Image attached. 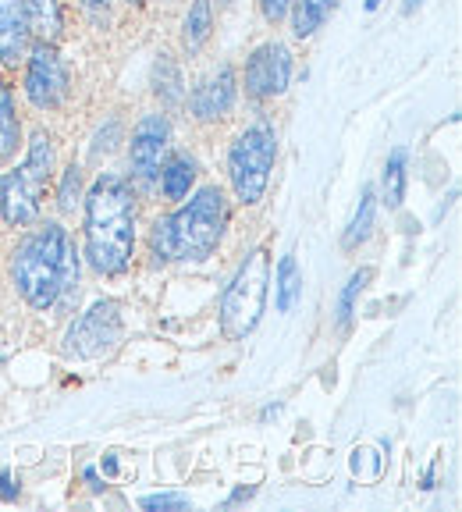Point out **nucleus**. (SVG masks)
<instances>
[{
    "label": "nucleus",
    "mask_w": 462,
    "mask_h": 512,
    "mask_svg": "<svg viewBox=\"0 0 462 512\" xmlns=\"http://www.w3.org/2000/svg\"><path fill=\"white\" fill-rule=\"evenodd\" d=\"M11 281H15L18 296L40 313L64 306L75 296L79 256H75V242L68 239L61 224L47 221L18 242L15 256H11Z\"/></svg>",
    "instance_id": "f257e3e1"
},
{
    "label": "nucleus",
    "mask_w": 462,
    "mask_h": 512,
    "mask_svg": "<svg viewBox=\"0 0 462 512\" xmlns=\"http://www.w3.org/2000/svg\"><path fill=\"white\" fill-rule=\"evenodd\" d=\"M86 207V260L96 274L118 278L136 253V189L121 175H100L82 196Z\"/></svg>",
    "instance_id": "f03ea898"
},
{
    "label": "nucleus",
    "mask_w": 462,
    "mask_h": 512,
    "mask_svg": "<svg viewBox=\"0 0 462 512\" xmlns=\"http://www.w3.org/2000/svg\"><path fill=\"white\" fill-rule=\"evenodd\" d=\"M228 228V200L217 185H203L185 207L153 224V253L175 264H200L221 246Z\"/></svg>",
    "instance_id": "7ed1b4c3"
},
{
    "label": "nucleus",
    "mask_w": 462,
    "mask_h": 512,
    "mask_svg": "<svg viewBox=\"0 0 462 512\" xmlns=\"http://www.w3.org/2000/svg\"><path fill=\"white\" fill-rule=\"evenodd\" d=\"M50 178H54V139L43 128H36L22 164L0 175V217H4V224L25 228L36 221Z\"/></svg>",
    "instance_id": "20e7f679"
},
{
    "label": "nucleus",
    "mask_w": 462,
    "mask_h": 512,
    "mask_svg": "<svg viewBox=\"0 0 462 512\" xmlns=\"http://www.w3.org/2000/svg\"><path fill=\"white\" fill-rule=\"evenodd\" d=\"M267 292H271V253L256 246L246 253L221 296V335L228 342H242L246 335H253L267 310Z\"/></svg>",
    "instance_id": "39448f33"
},
{
    "label": "nucleus",
    "mask_w": 462,
    "mask_h": 512,
    "mask_svg": "<svg viewBox=\"0 0 462 512\" xmlns=\"http://www.w3.org/2000/svg\"><path fill=\"white\" fill-rule=\"evenodd\" d=\"M274 157H278V136L267 121L242 128L228 150V178L231 189H235V200L246 203V207L263 200L267 182H271Z\"/></svg>",
    "instance_id": "423d86ee"
},
{
    "label": "nucleus",
    "mask_w": 462,
    "mask_h": 512,
    "mask_svg": "<svg viewBox=\"0 0 462 512\" xmlns=\"http://www.w3.org/2000/svg\"><path fill=\"white\" fill-rule=\"evenodd\" d=\"M121 306L114 299H100L93 303L79 320H75L68 335H64V352L75 356V360H100L107 352L118 349L121 342Z\"/></svg>",
    "instance_id": "0eeeda50"
},
{
    "label": "nucleus",
    "mask_w": 462,
    "mask_h": 512,
    "mask_svg": "<svg viewBox=\"0 0 462 512\" xmlns=\"http://www.w3.org/2000/svg\"><path fill=\"white\" fill-rule=\"evenodd\" d=\"M29 68H25V96L32 107L40 111H57L68 96V72H64L61 54L54 50V43L40 40L29 50Z\"/></svg>",
    "instance_id": "6e6552de"
},
{
    "label": "nucleus",
    "mask_w": 462,
    "mask_h": 512,
    "mask_svg": "<svg viewBox=\"0 0 462 512\" xmlns=\"http://www.w3.org/2000/svg\"><path fill=\"white\" fill-rule=\"evenodd\" d=\"M171 146V125L164 114H143L132 128V143H128V168L143 189H150L160 175V164L168 157Z\"/></svg>",
    "instance_id": "1a4fd4ad"
},
{
    "label": "nucleus",
    "mask_w": 462,
    "mask_h": 512,
    "mask_svg": "<svg viewBox=\"0 0 462 512\" xmlns=\"http://www.w3.org/2000/svg\"><path fill=\"white\" fill-rule=\"evenodd\" d=\"M292 82V54L285 43H263L246 61V93L253 100H274Z\"/></svg>",
    "instance_id": "9d476101"
},
{
    "label": "nucleus",
    "mask_w": 462,
    "mask_h": 512,
    "mask_svg": "<svg viewBox=\"0 0 462 512\" xmlns=\"http://www.w3.org/2000/svg\"><path fill=\"white\" fill-rule=\"evenodd\" d=\"M235 96H239V79H235L231 68H221L217 75H210L207 82L192 89L189 107L196 114V121H221L235 107Z\"/></svg>",
    "instance_id": "9b49d317"
},
{
    "label": "nucleus",
    "mask_w": 462,
    "mask_h": 512,
    "mask_svg": "<svg viewBox=\"0 0 462 512\" xmlns=\"http://www.w3.org/2000/svg\"><path fill=\"white\" fill-rule=\"evenodd\" d=\"M29 18L22 0H0V64L15 68L29 54Z\"/></svg>",
    "instance_id": "f8f14e48"
},
{
    "label": "nucleus",
    "mask_w": 462,
    "mask_h": 512,
    "mask_svg": "<svg viewBox=\"0 0 462 512\" xmlns=\"http://www.w3.org/2000/svg\"><path fill=\"white\" fill-rule=\"evenodd\" d=\"M335 8L338 0H292V8H288V15H292V36L295 40H310L313 32L335 15Z\"/></svg>",
    "instance_id": "ddd939ff"
},
{
    "label": "nucleus",
    "mask_w": 462,
    "mask_h": 512,
    "mask_svg": "<svg viewBox=\"0 0 462 512\" xmlns=\"http://www.w3.org/2000/svg\"><path fill=\"white\" fill-rule=\"evenodd\" d=\"M160 189H164V196L168 200H185L192 189V182H196V160L185 157V153H178V157L164 160L160 164Z\"/></svg>",
    "instance_id": "4468645a"
},
{
    "label": "nucleus",
    "mask_w": 462,
    "mask_h": 512,
    "mask_svg": "<svg viewBox=\"0 0 462 512\" xmlns=\"http://www.w3.org/2000/svg\"><path fill=\"white\" fill-rule=\"evenodd\" d=\"M299 296H303V271L295 264V256L285 253L278 271H274V306H278V313L292 310L299 303Z\"/></svg>",
    "instance_id": "2eb2a0df"
},
{
    "label": "nucleus",
    "mask_w": 462,
    "mask_h": 512,
    "mask_svg": "<svg viewBox=\"0 0 462 512\" xmlns=\"http://www.w3.org/2000/svg\"><path fill=\"white\" fill-rule=\"evenodd\" d=\"M210 32H214V8H210V0H192L189 11H185V22H182V43L189 54L203 50V43L210 40Z\"/></svg>",
    "instance_id": "dca6fc26"
},
{
    "label": "nucleus",
    "mask_w": 462,
    "mask_h": 512,
    "mask_svg": "<svg viewBox=\"0 0 462 512\" xmlns=\"http://www.w3.org/2000/svg\"><path fill=\"white\" fill-rule=\"evenodd\" d=\"M18 143H22V121H18L11 89L0 79V164H8V160L15 157Z\"/></svg>",
    "instance_id": "f3484780"
},
{
    "label": "nucleus",
    "mask_w": 462,
    "mask_h": 512,
    "mask_svg": "<svg viewBox=\"0 0 462 512\" xmlns=\"http://www.w3.org/2000/svg\"><path fill=\"white\" fill-rule=\"evenodd\" d=\"M406 160H409V153L402 150V146H395V150L388 153V160H384L381 200L388 203L391 210L402 207V200H406Z\"/></svg>",
    "instance_id": "a211bd4d"
},
{
    "label": "nucleus",
    "mask_w": 462,
    "mask_h": 512,
    "mask_svg": "<svg viewBox=\"0 0 462 512\" xmlns=\"http://www.w3.org/2000/svg\"><path fill=\"white\" fill-rule=\"evenodd\" d=\"M25 18H29V32H36L40 40L54 43V36L61 32V8L57 0H22Z\"/></svg>",
    "instance_id": "6ab92c4d"
},
{
    "label": "nucleus",
    "mask_w": 462,
    "mask_h": 512,
    "mask_svg": "<svg viewBox=\"0 0 462 512\" xmlns=\"http://www.w3.org/2000/svg\"><path fill=\"white\" fill-rule=\"evenodd\" d=\"M374 210H377V196H374V189H363V196H359V207H356V214H352V221H349V228H345V239H342V246L345 249H356V246H363V242L370 239V228H374Z\"/></svg>",
    "instance_id": "aec40b11"
},
{
    "label": "nucleus",
    "mask_w": 462,
    "mask_h": 512,
    "mask_svg": "<svg viewBox=\"0 0 462 512\" xmlns=\"http://www.w3.org/2000/svg\"><path fill=\"white\" fill-rule=\"evenodd\" d=\"M370 278H374V271L370 267H363V271H356L349 281H345L342 296H338V328H345L352 320V310H356L359 296H363V288L370 285Z\"/></svg>",
    "instance_id": "412c9836"
},
{
    "label": "nucleus",
    "mask_w": 462,
    "mask_h": 512,
    "mask_svg": "<svg viewBox=\"0 0 462 512\" xmlns=\"http://www.w3.org/2000/svg\"><path fill=\"white\" fill-rule=\"evenodd\" d=\"M57 203H61L64 214H75V207L82 203V171L75 168H64V178H61V192H57Z\"/></svg>",
    "instance_id": "4be33fe9"
},
{
    "label": "nucleus",
    "mask_w": 462,
    "mask_h": 512,
    "mask_svg": "<svg viewBox=\"0 0 462 512\" xmlns=\"http://www.w3.org/2000/svg\"><path fill=\"white\" fill-rule=\"evenodd\" d=\"M157 64L164 68V75H168V79L153 75V89H157L160 100H168V104H178V100H182V75H178V68L168 61V57H160Z\"/></svg>",
    "instance_id": "5701e85b"
},
{
    "label": "nucleus",
    "mask_w": 462,
    "mask_h": 512,
    "mask_svg": "<svg viewBox=\"0 0 462 512\" xmlns=\"http://www.w3.org/2000/svg\"><path fill=\"white\" fill-rule=\"evenodd\" d=\"M82 11L96 29H107V22H111V0H82Z\"/></svg>",
    "instance_id": "b1692460"
},
{
    "label": "nucleus",
    "mask_w": 462,
    "mask_h": 512,
    "mask_svg": "<svg viewBox=\"0 0 462 512\" xmlns=\"http://www.w3.org/2000/svg\"><path fill=\"white\" fill-rule=\"evenodd\" d=\"M143 509H189V498L185 495H146Z\"/></svg>",
    "instance_id": "393cba45"
},
{
    "label": "nucleus",
    "mask_w": 462,
    "mask_h": 512,
    "mask_svg": "<svg viewBox=\"0 0 462 512\" xmlns=\"http://www.w3.org/2000/svg\"><path fill=\"white\" fill-rule=\"evenodd\" d=\"M256 4H260V15L271 25H278L288 15V8H292V0H256Z\"/></svg>",
    "instance_id": "a878e982"
},
{
    "label": "nucleus",
    "mask_w": 462,
    "mask_h": 512,
    "mask_svg": "<svg viewBox=\"0 0 462 512\" xmlns=\"http://www.w3.org/2000/svg\"><path fill=\"white\" fill-rule=\"evenodd\" d=\"M0 498H4V502H15L18 498V488H15V480H11L8 470H0Z\"/></svg>",
    "instance_id": "bb28decb"
},
{
    "label": "nucleus",
    "mask_w": 462,
    "mask_h": 512,
    "mask_svg": "<svg viewBox=\"0 0 462 512\" xmlns=\"http://www.w3.org/2000/svg\"><path fill=\"white\" fill-rule=\"evenodd\" d=\"M249 498H253V488H239L235 491V495L228 498V505H239V502H249Z\"/></svg>",
    "instance_id": "cd10ccee"
},
{
    "label": "nucleus",
    "mask_w": 462,
    "mask_h": 512,
    "mask_svg": "<svg viewBox=\"0 0 462 512\" xmlns=\"http://www.w3.org/2000/svg\"><path fill=\"white\" fill-rule=\"evenodd\" d=\"M86 484H89V488H93V491H104V484H100V473H96L93 466H89V470H86Z\"/></svg>",
    "instance_id": "c85d7f7f"
},
{
    "label": "nucleus",
    "mask_w": 462,
    "mask_h": 512,
    "mask_svg": "<svg viewBox=\"0 0 462 512\" xmlns=\"http://www.w3.org/2000/svg\"><path fill=\"white\" fill-rule=\"evenodd\" d=\"M104 470L111 473V477H114V473H118V456H114V452H111V456L104 459Z\"/></svg>",
    "instance_id": "c756f323"
},
{
    "label": "nucleus",
    "mask_w": 462,
    "mask_h": 512,
    "mask_svg": "<svg viewBox=\"0 0 462 512\" xmlns=\"http://www.w3.org/2000/svg\"><path fill=\"white\" fill-rule=\"evenodd\" d=\"M278 413H281V406H267L260 416H263V420H271V416H278Z\"/></svg>",
    "instance_id": "7c9ffc66"
},
{
    "label": "nucleus",
    "mask_w": 462,
    "mask_h": 512,
    "mask_svg": "<svg viewBox=\"0 0 462 512\" xmlns=\"http://www.w3.org/2000/svg\"><path fill=\"white\" fill-rule=\"evenodd\" d=\"M381 4H384V0H367V11H377Z\"/></svg>",
    "instance_id": "2f4dec72"
},
{
    "label": "nucleus",
    "mask_w": 462,
    "mask_h": 512,
    "mask_svg": "<svg viewBox=\"0 0 462 512\" xmlns=\"http://www.w3.org/2000/svg\"><path fill=\"white\" fill-rule=\"evenodd\" d=\"M416 4H420V0H409V4H406V11H413V8H416Z\"/></svg>",
    "instance_id": "473e14b6"
},
{
    "label": "nucleus",
    "mask_w": 462,
    "mask_h": 512,
    "mask_svg": "<svg viewBox=\"0 0 462 512\" xmlns=\"http://www.w3.org/2000/svg\"><path fill=\"white\" fill-rule=\"evenodd\" d=\"M132 4H139V0H132Z\"/></svg>",
    "instance_id": "72a5a7b5"
}]
</instances>
